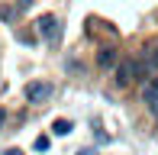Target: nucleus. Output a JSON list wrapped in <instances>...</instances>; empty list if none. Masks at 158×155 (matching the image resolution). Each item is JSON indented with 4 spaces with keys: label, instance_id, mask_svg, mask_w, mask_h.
I'll use <instances>...</instances> for the list:
<instances>
[{
    "label": "nucleus",
    "instance_id": "12",
    "mask_svg": "<svg viewBox=\"0 0 158 155\" xmlns=\"http://www.w3.org/2000/svg\"><path fill=\"white\" fill-rule=\"evenodd\" d=\"M3 119H6V113H3V110H0V129H3Z\"/></svg>",
    "mask_w": 158,
    "mask_h": 155
},
{
    "label": "nucleus",
    "instance_id": "8",
    "mask_svg": "<svg viewBox=\"0 0 158 155\" xmlns=\"http://www.w3.org/2000/svg\"><path fill=\"white\" fill-rule=\"evenodd\" d=\"M48 149V136H39L35 139V152H45Z\"/></svg>",
    "mask_w": 158,
    "mask_h": 155
},
{
    "label": "nucleus",
    "instance_id": "9",
    "mask_svg": "<svg viewBox=\"0 0 158 155\" xmlns=\"http://www.w3.org/2000/svg\"><path fill=\"white\" fill-rule=\"evenodd\" d=\"M3 155H23V152H19V149H6Z\"/></svg>",
    "mask_w": 158,
    "mask_h": 155
},
{
    "label": "nucleus",
    "instance_id": "11",
    "mask_svg": "<svg viewBox=\"0 0 158 155\" xmlns=\"http://www.w3.org/2000/svg\"><path fill=\"white\" fill-rule=\"evenodd\" d=\"M77 155H94V149H81V152H77Z\"/></svg>",
    "mask_w": 158,
    "mask_h": 155
},
{
    "label": "nucleus",
    "instance_id": "5",
    "mask_svg": "<svg viewBox=\"0 0 158 155\" xmlns=\"http://www.w3.org/2000/svg\"><path fill=\"white\" fill-rule=\"evenodd\" d=\"M97 65H100V68H116V65H119L116 48H113V45H103V48L97 52Z\"/></svg>",
    "mask_w": 158,
    "mask_h": 155
},
{
    "label": "nucleus",
    "instance_id": "3",
    "mask_svg": "<svg viewBox=\"0 0 158 155\" xmlns=\"http://www.w3.org/2000/svg\"><path fill=\"white\" fill-rule=\"evenodd\" d=\"M23 94H26V100H29V103H45V100H52L55 84H48V81H29V84L23 87Z\"/></svg>",
    "mask_w": 158,
    "mask_h": 155
},
{
    "label": "nucleus",
    "instance_id": "10",
    "mask_svg": "<svg viewBox=\"0 0 158 155\" xmlns=\"http://www.w3.org/2000/svg\"><path fill=\"white\" fill-rule=\"evenodd\" d=\"M148 110H152V116L158 119V103H152V107H148Z\"/></svg>",
    "mask_w": 158,
    "mask_h": 155
},
{
    "label": "nucleus",
    "instance_id": "2",
    "mask_svg": "<svg viewBox=\"0 0 158 155\" xmlns=\"http://www.w3.org/2000/svg\"><path fill=\"white\" fill-rule=\"evenodd\" d=\"M35 32H39V39L45 42V45H58L61 42V23H58V16L55 13H42L39 19H35Z\"/></svg>",
    "mask_w": 158,
    "mask_h": 155
},
{
    "label": "nucleus",
    "instance_id": "4",
    "mask_svg": "<svg viewBox=\"0 0 158 155\" xmlns=\"http://www.w3.org/2000/svg\"><path fill=\"white\" fill-rule=\"evenodd\" d=\"M142 103H158V74H152L148 81H142Z\"/></svg>",
    "mask_w": 158,
    "mask_h": 155
},
{
    "label": "nucleus",
    "instance_id": "1",
    "mask_svg": "<svg viewBox=\"0 0 158 155\" xmlns=\"http://www.w3.org/2000/svg\"><path fill=\"white\" fill-rule=\"evenodd\" d=\"M148 68H145V61L135 55V58H123L116 65V84L119 87H129V84H142V81H148Z\"/></svg>",
    "mask_w": 158,
    "mask_h": 155
},
{
    "label": "nucleus",
    "instance_id": "7",
    "mask_svg": "<svg viewBox=\"0 0 158 155\" xmlns=\"http://www.w3.org/2000/svg\"><path fill=\"white\" fill-rule=\"evenodd\" d=\"M52 132H55V136H68V132H71V119H55Z\"/></svg>",
    "mask_w": 158,
    "mask_h": 155
},
{
    "label": "nucleus",
    "instance_id": "6",
    "mask_svg": "<svg viewBox=\"0 0 158 155\" xmlns=\"http://www.w3.org/2000/svg\"><path fill=\"white\" fill-rule=\"evenodd\" d=\"M142 61H145V68H148V74H158V45H148L145 52L139 55Z\"/></svg>",
    "mask_w": 158,
    "mask_h": 155
}]
</instances>
